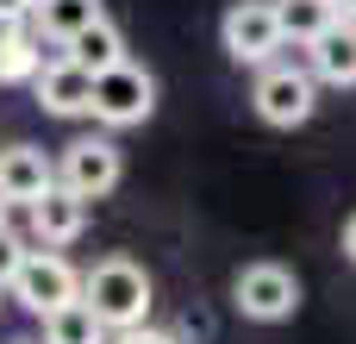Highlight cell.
Returning a JSON list of instances; mask_svg holds the SVG:
<instances>
[{
    "instance_id": "cell-1",
    "label": "cell",
    "mask_w": 356,
    "mask_h": 344,
    "mask_svg": "<svg viewBox=\"0 0 356 344\" xmlns=\"http://www.w3.org/2000/svg\"><path fill=\"white\" fill-rule=\"evenodd\" d=\"M81 301H88L113 332L144 326V313H150V276H144L131 257H106V263H94V269L81 276Z\"/></svg>"
},
{
    "instance_id": "cell-2",
    "label": "cell",
    "mask_w": 356,
    "mask_h": 344,
    "mask_svg": "<svg viewBox=\"0 0 356 344\" xmlns=\"http://www.w3.org/2000/svg\"><path fill=\"white\" fill-rule=\"evenodd\" d=\"M6 295L25 307V313H56L63 301H75L81 295V276L69 269V257H56L50 244H38V251H25L19 257V269H13V282H6Z\"/></svg>"
},
{
    "instance_id": "cell-3",
    "label": "cell",
    "mask_w": 356,
    "mask_h": 344,
    "mask_svg": "<svg viewBox=\"0 0 356 344\" xmlns=\"http://www.w3.org/2000/svg\"><path fill=\"white\" fill-rule=\"evenodd\" d=\"M219 44H225L232 63H269V56L288 44V31H282V6H275V0H238V6H225V19H219Z\"/></svg>"
},
{
    "instance_id": "cell-4",
    "label": "cell",
    "mask_w": 356,
    "mask_h": 344,
    "mask_svg": "<svg viewBox=\"0 0 356 344\" xmlns=\"http://www.w3.org/2000/svg\"><path fill=\"white\" fill-rule=\"evenodd\" d=\"M156 107V75L138 63H113L94 75V119L100 125H138Z\"/></svg>"
},
{
    "instance_id": "cell-5",
    "label": "cell",
    "mask_w": 356,
    "mask_h": 344,
    "mask_svg": "<svg viewBox=\"0 0 356 344\" xmlns=\"http://www.w3.org/2000/svg\"><path fill=\"white\" fill-rule=\"evenodd\" d=\"M250 100H257V119H263V125H307L313 107H319V100H313V75L294 69V63H263Z\"/></svg>"
},
{
    "instance_id": "cell-6",
    "label": "cell",
    "mask_w": 356,
    "mask_h": 344,
    "mask_svg": "<svg viewBox=\"0 0 356 344\" xmlns=\"http://www.w3.org/2000/svg\"><path fill=\"white\" fill-rule=\"evenodd\" d=\"M232 295H238V313H244V320H263V326H275V320H288V313L300 307V282H294V269H282V263H250V269H238Z\"/></svg>"
},
{
    "instance_id": "cell-7",
    "label": "cell",
    "mask_w": 356,
    "mask_h": 344,
    "mask_svg": "<svg viewBox=\"0 0 356 344\" xmlns=\"http://www.w3.org/2000/svg\"><path fill=\"white\" fill-rule=\"evenodd\" d=\"M119 175H125V163H119V144H113V138H75V144L63 150V163H56V182H69V188L88 194V201L113 194Z\"/></svg>"
},
{
    "instance_id": "cell-8",
    "label": "cell",
    "mask_w": 356,
    "mask_h": 344,
    "mask_svg": "<svg viewBox=\"0 0 356 344\" xmlns=\"http://www.w3.org/2000/svg\"><path fill=\"white\" fill-rule=\"evenodd\" d=\"M38 107L56 113V119H88L94 113V69H81L75 56H56L38 69Z\"/></svg>"
},
{
    "instance_id": "cell-9",
    "label": "cell",
    "mask_w": 356,
    "mask_h": 344,
    "mask_svg": "<svg viewBox=\"0 0 356 344\" xmlns=\"http://www.w3.org/2000/svg\"><path fill=\"white\" fill-rule=\"evenodd\" d=\"M56 188V163L38 150V144H6L0 150V194H19V201H38Z\"/></svg>"
},
{
    "instance_id": "cell-10",
    "label": "cell",
    "mask_w": 356,
    "mask_h": 344,
    "mask_svg": "<svg viewBox=\"0 0 356 344\" xmlns=\"http://www.w3.org/2000/svg\"><path fill=\"white\" fill-rule=\"evenodd\" d=\"M81 226H88V194H75L69 182H56L50 194H38V232H44V244H69V238H81Z\"/></svg>"
},
{
    "instance_id": "cell-11",
    "label": "cell",
    "mask_w": 356,
    "mask_h": 344,
    "mask_svg": "<svg viewBox=\"0 0 356 344\" xmlns=\"http://www.w3.org/2000/svg\"><path fill=\"white\" fill-rule=\"evenodd\" d=\"M307 50H313V75H325V81H338V88L356 81V19H338V25L319 31Z\"/></svg>"
},
{
    "instance_id": "cell-12",
    "label": "cell",
    "mask_w": 356,
    "mask_h": 344,
    "mask_svg": "<svg viewBox=\"0 0 356 344\" xmlns=\"http://www.w3.org/2000/svg\"><path fill=\"white\" fill-rule=\"evenodd\" d=\"M106 320L75 295V301H63L56 313H44V344H106Z\"/></svg>"
},
{
    "instance_id": "cell-13",
    "label": "cell",
    "mask_w": 356,
    "mask_h": 344,
    "mask_svg": "<svg viewBox=\"0 0 356 344\" xmlns=\"http://www.w3.org/2000/svg\"><path fill=\"white\" fill-rule=\"evenodd\" d=\"M63 56H75L81 69H113V63H125V38H119V25L113 19H94V25H81L69 44H63Z\"/></svg>"
},
{
    "instance_id": "cell-14",
    "label": "cell",
    "mask_w": 356,
    "mask_h": 344,
    "mask_svg": "<svg viewBox=\"0 0 356 344\" xmlns=\"http://www.w3.org/2000/svg\"><path fill=\"white\" fill-rule=\"evenodd\" d=\"M282 6V31L294 38V44H313L319 31H332L344 13H338V0H275Z\"/></svg>"
},
{
    "instance_id": "cell-15",
    "label": "cell",
    "mask_w": 356,
    "mask_h": 344,
    "mask_svg": "<svg viewBox=\"0 0 356 344\" xmlns=\"http://www.w3.org/2000/svg\"><path fill=\"white\" fill-rule=\"evenodd\" d=\"M31 19H38V31H44V38L69 44L81 25H94V19H100V0H38V13H31Z\"/></svg>"
},
{
    "instance_id": "cell-16",
    "label": "cell",
    "mask_w": 356,
    "mask_h": 344,
    "mask_svg": "<svg viewBox=\"0 0 356 344\" xmlns=\"http://www.w3.org/2000/svg\"><path fill=\"white\" fill-rule=\"evenodd\" d=\"M38 69H44L38 38H31L25 25H13V31L0 38V81H38Z\"/></svg>"
},
{
    "instance_id": "cell-17",
    "label": "cell",
    "mask_w": 356,
    "mask_h": 344,
    "mask_svg": "<svg viewBox=\"0 0 356 344\" xmlns=\"http://www.w3.org/2000/svg\"><path fill=\"white\" fill-rule=\"evenodd\" d=\"M19 257H25V244H19L13 232H0V288L13 282V269H19Z\"/></svg>"
},
{
    "instance_id": "cell-18",
    "label": "cell",
    "mask_w": 356,
    "mask_h": 344,
    "mask_svg": "<svg viewBox=\"0 0 356 344\" xmlns=\"http://www.w3.org/2000/svg\"><path fill=\"white\" fill-rule=\"evenodd\" d=\"M113 344H175V338H169V332H150V326H125Z\"/></svg>"
},
{
    "instance_id": "cell-19",
    "label": "cell",
    "mask_w": 356,
    "mask_h": 344,
    "mask_svg": "<svg viewBox=\"0 0 356 344\" xmlns=\"http://www.w3.org/2000/svg\"><path fill=\"white\" fill-rule=\"evenodd\" d=\"M0 13H6V19H31V13H38V0H0Z\"/></svg>"
},
{
    "instance_id": "cell-20",
    "label": "cell",
    "mask_w": 356,
    "mask_h": 344,
    "mask_svg": "<svg viewBox=\"0 0 356 344\" xmlns=\"http://www.w3.org/2000/svg\"><path fill=\"white\" fill-rule=\"evenodd\" d=\"M344 257H350V263H356V213H350V219H344Z\"/></svg>"
},
{
    "instance_id": "cell-21",
    "label": "cell",
    "mask_w": 356,
    "mask_h": 344,
    "mask_svg": "<svg viewBox=\"0 0 356 344\" xmlns=\"http://www.w3.org/2000/svg\"><path fill=\"white\" fill-rule=\"evenodd\" d=\"M338 13H344V19H356V0H338Z\"/></svg>"
}]
</instances>
